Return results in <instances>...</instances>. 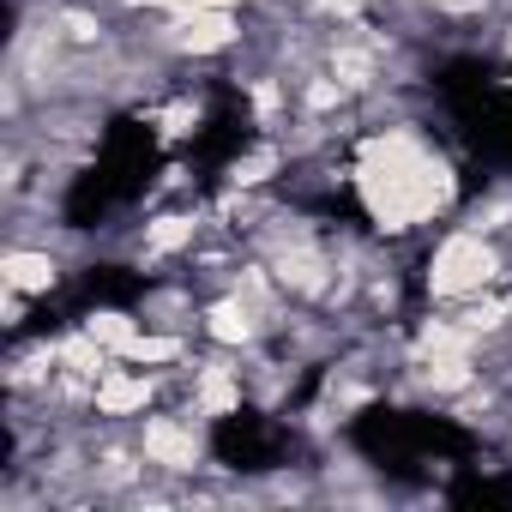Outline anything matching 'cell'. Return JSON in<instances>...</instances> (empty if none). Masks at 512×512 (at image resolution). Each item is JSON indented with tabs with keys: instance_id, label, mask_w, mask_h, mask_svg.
Masks as SVG:
<instances>
[{
	"instance_id": "cell-12",
	"label": "cell",
	"mask_w": 512,
	"mask_h": 512,
	"mask_svg": "<svg viewBox=\"0 0 512 512\" xmlns=\"http://www.w3.org/2000/svg\"><path fill=\"white\" fill-rule=\"evenodd\" d=\"M422 386L434 392H470L476 386V356H422Z\"/></svg>"
},
{
	"instance_id": "cell-15",
	"label": "cell",
	"mask_w": 512,
	"mask_h": 512,
	"mask_svg": "<svg viewBox=\"0 0 512 512\" xmlns=\"http://www.w3.org/2000/svg\"><path fill=\"white\" fill-rule=\"evenodd\" d=\"M193 121H199V103H175V109L163 115V133L181 139V133H193Z\"/></svg>"
},
{
	"instance_id": "cell-5",
	"label": "cell",
	"mask_w": 512,
	"mask_h": 512,
	"mask_svg": "<svg viewBox=\"0 0 512 512\" xmlns=\"http://www.w3.org/2000/svg\"><path fill=\"white\" fill-rule=\"evenodd\" d=\"M157 398V374H133V368H109L97 386H91V410L121 422V416H145Z\"/></svg>"
},
{
	"instance_id": "cell-1",
	"label": "cell",
	"mask_w": 512,
	"mask_h": 512,
	"mask_svg": "<svg viewBox=\"0 0 512 512\" xmlns=\"http://www.w3.org/2000/svg\"><path fill=\"white\" fill-rule=\"evenodd\" d=\"M356 199L380 235H410L458 205V169L410 127H386L362 139L356 157Z\"/></svg>"
},
{
	"instance_id": "cell-14",
	"label": "cell",
	"mask_w": 512,
	"mask_h": 512,
	"mask_svg": "<svg viewBox=\"0 0 512 512\" xmlns=\"http://www.w3.org/2000/svg\"><path fill=\"white\" fill-rule=\"evenodd\" d=\"M278 169H284V151H278V145H260V151H247V157H235L229 181H235V187H260V181H272Z\"/></svg>"
},
{
	"instance_id": "cell-7",
	"label": "cell",
	"mask_w": 512,
	"mask_h": 512,
	"mask_svg": "<svg viewBox=\"0 0 512 512\" xmlns=\"http://www.w3.org/2000/svg\"><path fill=\"white\" fill-rule=\"evenodd\" d=\"M199 326H205V338H211V344H223V350H247L253 338H260V314H253L235 290H229V296H217V302H205Z\"/></svg>"
},
{
	"instance_id": "cell-10",
	"label": "cell",
	"mask_w": 512,
	"mask_h": 512,
	"mask_svg": "<svg viewBox=\"0 0 512 512\" xmlns=\"http://www.w3.org/2000/svg\"><path fill=\"white\" fill-rule=\"evenodd\" d=\"M193 235H199V217L193 211H169V217L145 223V253H151V260H163V253L193 247Z\"/></svg>"
},
{
	"instance_id": "cell-6",
	"label": "cell",
	"mask_w": 512,
	"mask_h": 512,
	"mask_svg": "<svg viewBox=\"0 0 512 512\" xmlns=\"http://www.w3.org/2000/svg\"><path fill=\"white\" fill-rule=\"evenodd\" d=\"M187 410H199V416H211V422L235 416V410H241V368H229V362H199V368H193V404H187Z\"/></svg>"
},
{
	"instance_id": "cell-13",
	"label": "cell",
	"mask_w": 512,
	"mask_h": 512,
	"mask_svg": "<svg viewBox=\"0 0 512 512\" xmlns=\"http://www.w3.org/2000/svg\"><path fill=\"white\" fill-rule=\"evenodd\" d=\"M187 356V338H175V332H139L133 344H127V356L121 362H139V368H169V362H181Z\"/></svg>"
},
{
	"instance_id": "cell-4",
	"label": "cell",
	"mask_w": 512,
	"mask_h": 512,
	"mask_svg": "<svg viewBox=\"0 0 512 512\" xmlns=\"http://www.w3.org/2000/svg\"><path fill=\"white\" fill-rule=\"evenodd\" d=\"M139 458L157 464V470H169V476H193V470L205 464V440H199L193 422H181V416H145V428H139Z\"/></svg>"
},
{
	"instance_id": "cell-9",
	"label": "cell",
	"mask_w": 512,
	"mask_h": 512,
	"mask_svg": "<svg viewBox=\"0 0 512 512\" xmlns=\"http://www.w3.org/2000/svg\"><path fill=\"white\" fill-rule=\"evenodd\" d=\"M109 368H115V356H109V350H103V344H97L85 326H79L73 338H61V374H67V380H85V386H97Z\"/></svg>"
},
{
	"instance_id": "cell-16",
	"label": "cell",
	"mask_w": 512,
	"mask_h": 512,
	"mask_svg": "<svg viewBox=\"0 0 512 512\" xmlns=\"http://www.w3.org/2000/svg\"><path fill=\"white\" fill-rule=\"evenodd\" d=\"M314 13H326V19H356L362 0H314Z\"/></svg>"
},
{
	"instance_id": "cell-11",
	"label": "cell",
	"mask_w": 512,
	"mask_h": 512,
	"mask_svg": "<svg viewBox=\"0 0 512 512\" xmlns=\"http://www.w3.org/2000/svg\"><path fill=\"white\" fill-rule=\"evenodd\" d=\"M85 332H91V338L121 362V356H127V344L139 338V320H133V314H121V308H97V314H85Z\"/></svg>"
},
{
	"instance_id": "cell-3",
	"label": "cell",
	"mask_w": 512,
	"mask_h": 512,
	"mask_svg": "<svg viewBox=\"0 0 512 512\" xmlns=\"http://www.w3.org/2000/svg\"><path fill=\"white\" fill-rule=\"evenodd\" d=\"M157 43L175 55H223L241 43V19H235V7H187V13H169Z\"/></svg>"
},
{
	"instance_id": "cell-2",
	"label": "cell",
	"mask_w": 512,
	"mask_h": 512,
	"mask_svg": "<svg viewBox=\"0 0 512 512\" xmlns=\"http://www.w3.org/2000/svg\"><path fill=\"white\" fill-rule=\"evenodd\" d=\"M500 247L488 241V229H452V235H440L434 241V253H428V266H422V290L434 296V302H470V296H482V290H494L500 284Z\"/></svg>"
},
{
	"instance_id": "cell-8",
	"label": "cell",
	"mask_w": 512,
	"mask_h": 512,
	"mask_svg": "<svg viewBox=\"0 0 512 512\" xmlns=\"http://www.w3.org/2000/svg\"><path fill=\"white\" fill-rule=\"evenodd\" d=\"M55 284H61L55 253H37V247H7V253H0V290H19V296H49Z\"/></svg>"
}]
</instances>
